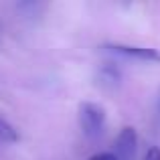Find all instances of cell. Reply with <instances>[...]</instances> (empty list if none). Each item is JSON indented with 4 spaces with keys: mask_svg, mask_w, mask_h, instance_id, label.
Returning a JSON list of instances; mask_svg holds the SVG:
<instances>
[{
    "mask_svg": "<svg viewBox=\"0 0 160 160\" xmlns=\"http://www.w3.org/2000/svg\"><path fill=\"white\" fill-rule=\"evenodd\" d=\"M158 103H160V99H158Z\"/></svg>",
    "mask_w": 160,
    "mask_h": 160,
    "instance_id": "7",
    "label": "cell"
},
{
    "mask_svg": "<svg viewBox=\"0 0 160 160\" xmlns=\"http://www.w3.org/2000/svg\"><path fill=\"white\" fill-rule=\"evenodd\" d=\"M144 160H160V148H158V146H152V148H148V152H146Z\"/></svg>",
    "mask_w": 160,
    "mask_h": 160,
    "instance_id": "5",
    "label": "cell"
},
{
    "mask_svg": "<svg viewBox=\"0 0 160 160\" xmlns=\"http://www.w3.org/2000/svg\"><path fill=\"white\" fill-rule=\"evenodd\" d=\"M138 150V134L132 126L122 128L116 138V158L118 160H132Z\"/></svg>",
    "mask_w": 160,
    "mask_h": 160,
    "instance_id": "2",
    "label": "cell"
},
{
    "mask_svg": "<svg viewBox=\"0 0 160 160\" xmlns=\"http://www.w3.org/2000/svg\"><path fill=\"white\" fill-rule=\"evenodd\" d=\"M103 49L113 51V53H118V55L132 57V59H140V61H154V63H160V51H156V49L134 47V45H106Z\"/></svg>",
    "mask_w": 160,
    "mask_h": 160,
    "instance_id": "3",
    "label": "cell"
},
{
    "mask_svg": "<svg viewBox=\"0 0 160 160\" xmlns=\"http://www.w3.org/2000/svg\"><path fill=\"white\" fill-rule=\"evenodd\" d=\"M16 140H18L16 130L0 116V144H10V142H16Z\"/></svg>",
    "mask_w": 160,
    "mask_h": 160,
    "instance_id": "4",
    "label": "cell"
},
{
    "mask_svg": "<svg viewBox=\"0 0 160 160\" xmlns=\"http://www.w3.org/2000/svg\"><path fill=\"white\" fill-rule=\"evenodd\" d=\"M79 124L85 136L95 138L103 132L106 128V109L99 103L93 102H83L79 106Z\"/></svg>",
    "mask_w": 160,
    "mask_h": 160,
    "instance_id": "1",
    "label": "cell"
},
{
    "mask_svg": "<svg viewBox=\"0 0 160 160\" xmlns=\"http://www.w3.org/2000/svg\"><path fill=\"white\" fill-rule=\"evenodd\" d=\"M89 160H118L113 152H99V154H93Z\"/></svg>",
    "mask_w": 160,
    "mask_h": 160,
    "instance_id": "6",
    "label": "cell"
}]
</instances>
